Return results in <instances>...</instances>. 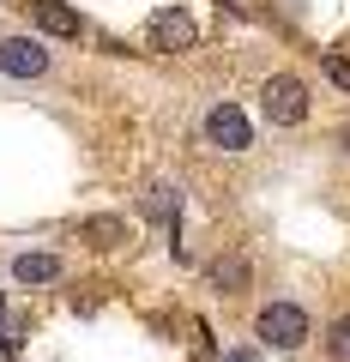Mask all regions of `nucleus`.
<instances>
[{
  "mask_svg": "<svg viewBox=\"0 0 350 362\" xmlns=\"http://www.w3.org/2000/svg\"><path fill=\"white\" fill-rule=\"evenodd\" d=\"M308 332H314V320H308L302 302H266V308L254 314V338L266 350H302Z\"/></svg>",
  "mask_w": 350,
  "mask_h": 362,
  "instance_id": "nucleus-1",
  "label": "nucleus"
},
{
  "mask_svg": "<svg viewBox=\"0 0 350 362\" xmlns=\"http://www.w3.org/2000/svg\"><path fill=\"white\" fill-rule=\"evenodd\" d=\"M259 109H266L272 127H302V121H308V85H302L296 73H272L259 85Z\"/></svg>",
  "mask_w": 350,
  "mask_h": 362,
  "instance_id": "nucleus-2",
  "label": "nucleus"
},
{
  "mask_svg": "<svg viewBox=\"0 0 350 362\" xmlns=\"http://www.w3.org/2000/svg\"><path fill=\"white\" fill-rule=\"evenodd\" d=\"M199 133H206L211 151H230V157H242L247 145H254V127H247V115L235 103H211L206 121H199Z\"/></svg>",
  "mask_w": 350,
  "mask_h": 362,
  "instance_id": "nucleus-3",
  "label": "nucleus"
},
{
  "mask_svg": "<svg viewBox=\"0 0 350 362\" xmlns=\"http://www.w3.org/2000/svg\"><path fill=\"white\" fill-rule=\"evenodd\" d=\"M145 42L163 49V54H182V49H194V42H199V25H194L187 6H157V13L145 18Z\"/></svg>",
  "mask_w": 350,
  "mask_h": 362,
  "instance_id": "nucleus-4",
  "label": "nucleus"
},
{
  "mask_svg": "<svg viewBox=\"0 0 350 362\" xmlns=\"http://www.w3.org/2000/svg\"><path fill=\"white\" fill-rule=\"evenodd\" d=\"M0 73H6V78H42V73H49V49H42V37H0Z\"/></svg>",
  "mask_w": 350,
  "mask_h": 362,
  "instance_id": "nucleus-5",
  "label": "nucleus"
},
{
  "mask_svg": "<svg viewBox=\"0 0 350 362\" xmlns=\"http://www.w3.org/2000/svg\"><path fill=\"white\" fill-rule=\"evenodd\" d=\"M30 18H37V30H49V37H78V30H85V18H78L66 0H30Z\"/></svg>",
  "mask_w": 350,
  "mask_h": 362,
  "instance_id": "nucleus-6",
  "label": "nucleus"
},
{
  "mask_svg": "<svg viewBox=\"0 0 350 362\" xmlns=\"http://www.w3.org/2000/svg\"><path fill=\"white\" fill-rule=\"evenodd\" d=\"M211 290H223V296H242L247 290V278H254V266H247L242 254H223V259H211Z\"/></svg>",
  "mask_w": 350,
  "mask_h": 362,
  "instance_id": "nucleus-7",
  "label": "nucleus"
},
{
  "mask_svg": "<svg viewBox=\"0 0 350 362\" xmlns=\"http://www.w3.org/2000/svg\"><path fill=\"white\" fill-rule=\"evenodd\" d=\"M13 278L18 284H54V278H61V254H18Z\"/></svg>",
  "mask_w": 350,
  "mask_h": 362,
  "instance_id": "nucleus-8",
  "label": "nucleus"
},
{
  "mask_svg": "<svg viewBox=\"0 0 350 362\" xmlns=\"http://www.w3.org/2000/svg\"><path fill=\"white\" fill-rule=\"evenodd\" d=\"M85 242H97V247H115V242H127V223L121 218H85Z\"/></svg>",
  "mask_w": 350,
  "mask_h": 362,
  "instance_id": "nucleus-9",
  "label": "nucleus"
},
{
  "mask_svg": "<svg viewBox=\"0 0 350 362\" xmlns=\"http://www.w3.org/2000/svg\"><path fill=\"white\" fill-rule=\"evenodd\" d=\"M326 350H332V362H350V314H338L326 326Z\"/></svg>",
  "mask_w": 350,
  "mask_h": 362,
  "instance_id": "nucleus-10",
  "label": "nucleus"
},
{
  "mask_svg": "<svg viewBox=\"0 0 350 362\" xmlns=\"http://www.w3.org/2000/svg\"><path fill=\"white\" fill-rule=\"evenodd\" d=\"M175 206H182V199H175V187H151V199H145V211H151V218H163V223H175Z\"/></svg>",
  "mask_w": 350,
  "mask_h": 362,
  "instance_id": "nucleus-11",
  "label": "nucleus"
},
{
  "mask_svg": "<svg viewBox=\"0 0 350 362\" xmlns=\"http://www.w3.org/2000/svg\"><path fill=\"white\" fill-rule=\"evenodd\" d=\"M320 66H326V78H332V85H344V90H350V61H344V54H326Z\"/></svg>",
  "mask_w": 350,
  "mask_h": 362,
  "instance_id": "nucleus-12",
  "label": "nucleus"
},
{
  "mask_svg": "<svg viewBox=\"0 0 350 362\" xmlns=\"http://www.w3.org/2000/svg\"><path fill=\"white\" fill-rule=\"evenodd\" d=\"M344 151H350V127H344Z\"/></svg>",
  "mask_w": 350,
  "mask_h": 362,
  "instance_id": "nucleus-13",
  "label": "nucleus"
}]
</instances>
